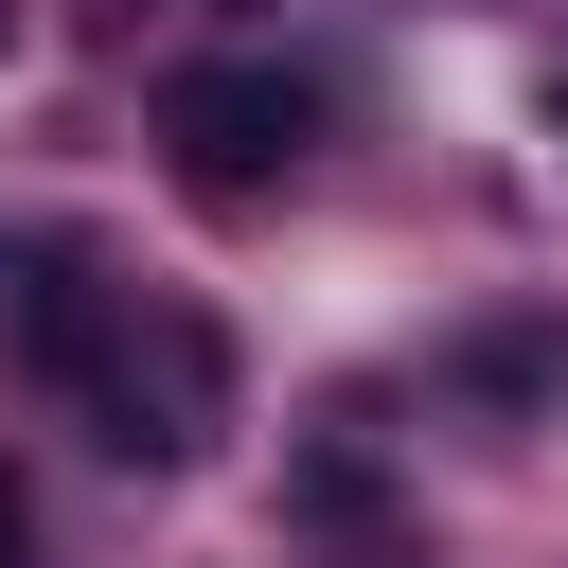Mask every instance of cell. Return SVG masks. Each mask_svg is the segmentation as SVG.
<instances>
[{"label":"cell","mask_w":568,"mask_h":568,"mask_svg":"<svg viewBox=\"0 0 568 568\" xmlns=\"http://www.w3.org/2000/svg\"><path fill=\"white\" fill-rule=\"evenodd\" d=\"M89 444L106 462H213V426H231V337L195 320V302H160V284H124V320H106V355H89Z\"/></svg>","instance_id":"obj_1"},{"label":"cell","mask_w":568,"mask_h":568,"mask_svg":"<svg viewBox=\"0 0 568 568\" xmlns=\"http://www.w3.org/2000/svg\"><path fill=\"white\" fill-rule=\"evenodd\" d=\"M550 106H568V53H550Z\"/></svg>","instance_id":"obj_7"},{"label":"cell","mask_w":568,"mask_h":568,"mask_svg":"<svg viewBox=\"0 0 568 568\" xmlns=\"http://www.w3.org/2000/svg\"><path fill=\"white\" fill-rule=\"evenodd\" d=\"M0 18H18V0H0Z\"/></svg>","instance_id":"obj_8"},{"label":"cell","mask_w":568,"mask_h":568,"mask_svg":"<svg viewBox=\"0 0 568 568\" xmlns=\"http://www.w3.org/2000/svg\"><path fill=\"white\" fill-rule=\"evenodd\" d=\"M160 142H178V178H195L213 213H248V195H284V178H302L320 89H302L284 53H195V71H160Z\"/></svg>","instance_id":"obj_2"},{"label":"cell","mask_w":568,"mask_h":568,"mask_svg":"<svg viewBox=\"0 0 568 568\" xmlns=\"http://www.w3.org/2000/svg\"><path fill=\"white\" fill-rule=\"evenodd\" d=\"M0 568H36V497L18 479H0Z\"/></svg>","instance_id":"obj_5"},{"label":"cell","mask_w":568,"mask_h":568,"mask_svg":"<svg viewBox=\"0 0 568 568\" xmlns=\"http://www.w3.org/2000/svg\"><path fill=\"white\" fill-rule=\"evenodd\" d=\"M89 18H142V0H89Z\"/></svg>","instance_id":"obj_6"},{"label":"cell","mask_w":568,"mask_h":568,"mask_svg":"<svg viewBox=\"0 0 568 568\" xmlns=\"http://www.w3.org/2000/svg\"><path fill=\"white\" fill-rule=\"evenodd\" d=\"M106 320H124V284H106V248H89V231H18V248H0V337H18V373H36V390H89Z\"/></svg>","instance_id":"obj_3"},{"label":"cell","mask_w":568,"mask_h":568,"mask_svg":"<svg viewBox=\"0 0 568 568\" xmlns=\"http://www.w3.org/2000/svg\"><path fill=\"white\" fill-rule=\"evenodd\" d=\"M550 373H568V337H550V320H497V337H462V390H497V408H532Z\"/></svg>","instance_id":"obj_4"}]
</instances>
